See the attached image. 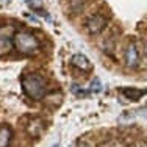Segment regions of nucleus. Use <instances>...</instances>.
I'll list each match as a JSON object with an SVG mask.
<instances>
[{
	"label": "nucleus",
	"instance_id": "1",
	"mask_svg": "<svg viewBox=\"0 0 147 147\" xmlns=\"http://www.w3.org/2000/svg\"><path fill=\"white\" fill-rule=\"evenodd\" d=\"M22 89L30 99L33 100H41L44 99L45 92H47V85L42 75L39 74H25L20 80Z\"/></svg>",
	"mask_w": 147,
	"mask_h": 147
},
{
	"label": "nucleus",
	"instance_id": "2",
	"mask_svg": "<svg viewBox=\"0 0 147 147\" xmlns=\"http://www.w3.org/2000/svg\"><path fill=\"white\" fill-rule=\"evenodd\" d=\"M13 47H14L19 53L31 55L41 47V44L33 33L20 30V31H16L14 36H13Z\"/></svg>",
	"mask_w": 147,
	"mask_h": 147
},
{
	"label": "nucleus",
	"instance_id": "3",
	"mask_svg": "<svg viewBox=\"0 0 147 147\" xmlns=\"http://www.w3.org/2000/svg\"><path fill=\"white\" fill-rule=\"evenodd\" d=\"M14 33H16V30H14V27H11V25L0 27V57L11 52Z\"/></svg>",
	"mask_w": 147,
	"mask_h": 147
},
{
	"label": "nucleus",
	"instance_id": "4",
	"mask_svg": "<svg viewBox=\"0 0 147 147\" xmlns=\"http://www.w3.org/2000/svg\"><path fill=\"white\" fill-rule=\"evenodd\" d=\"M107 24H108V19L105 16L92 14V16L88 17V20H86V30H88L91 34H97L107 27Z\"/></svg>",
	"mask_w": 147,
	"mask_h": 147
},
{
	"label": "nucleus",
	"instance_id": "5",
	"mask_svg": "<svg viewBox=\"0 0 147 147\" xmlns=\"http://www.w3.org/2000/svg\"><path fill=\"white\" fill-rule=\"evenodd\" d=\"M42 131H44L42 119H39V117L30 119V122L27 124V133H28V136H31V138H39L42 135Z\"/></svg>",
	"mask_w": 147,
	"mask_h": 147
},
{
	"label": "nucleus",
	"instance_id": "6",
	"mask_svg": "<svg viewBox=\"0 0 147 147\" xmlns=\"http://www.w3.org/2000/svg\"><path fill=\"white\" fill-rule=\"evenodd\" d=\"M125 63H127L128 67H136L139 63V53H138V49H136L135 42H130L125 50Z\"/></svg>",
	"mask_w": 147,
	"mask_h": 147
},
{
	"label": "nucleus",
	"instance_id": "7",
	"mask_svg": "<svg viewBox=\"0 0 147 147\" xmlns=\"http://www.w3.org/2000/svg\"><path fill=\"white\" fill-rule=\"evenodd\" d=\"M71 64L74 66V67L80 69V71H85V72H88L91 69L89 59L86 58L85 55H82V53H75V55H74V57L71 58Z\"/></svg>",
	"mask_w": 147,
	"mask_h": 147
},
{
	"label": "nucleus",
	"instance_id": "8",
	"mask_svg": "<svg viewBox=\"0 0 147 147\" xmlns=\"http://www.w3.org/2000/svg\"><path fill=\"white\" fill-rule=\"evenodd\" d=\"M13 138V131L8 125H0V147H8Z\"/></svg>",
	"mask_w": 147,
	"mask_h": 147
},
{
	"label": "nucleus",
	"instance_id": "9",
	"mask_svg": "<svg viewBox=\"0 0 147 147\" xmlns=\"http://www.w3.org/2000/svg\"><path fill=\"white\" fill-rule=\"evenodd\" d=\"M146 92H147L146 89H130V88H127V89L122 91V94H124L127 99H130V100H139Z\"/></svg>",
	"mask_w": 147,
	"mask_h": 147
},
{
	"label": "nucleus",
	"instance_id": "10",
	"mask_svg": "<svg viewBox=\"0 0 147 147\" xmlns=\"http://www.w3.org/2000/svg\"><path fill=\"white\" fill-rule=\"evenodd\" d=\"M85 6V0H69V8L74 14H78Z\"/></svg>",
	"mask_w": 147,
	"mask_h": 147
},
{
	"label": "nucleus",
	"instance_id": "11",
	"mask_svg": "<svg viewBox=\"0 0 147 147\" xmlns=\"http://www.w3.org/2000/svg\"><path fill=\"white\" fill-rule=\"evenodd\" d=\"M100 147H125V142L121 141V139H108V141H105L100 144Z\"/></svg>",
	"mask_w": 147,
	"mask_h": 147
},
{
	"label": "nucleus",
	"instance_id": "12",
	"mask_svg": "<svg viewBox=\"0 0 147 147\" xmlns=\"http://www.w3.org/2000/svg\"><path fill=\"white\" fill-rule=\"evenodd\" d=\"M25 2L33 11H41V9H42V5H44V0H25Z\"/></svg>",
	"mask_w": 147,
	"mask_h": 147
},
{
	"label": "nucleus",
	"instance_id": "13",
	"mask_svg": "<svg viewBox=\"0 0 147 147\" xmlns=\"http://www.w3.org/2000/svg\"><path fill=\"white\" fill-rule=\"evenodd\" d=\"M91 92H100L102 91V82L99 78H94L92 83H91V88H89Z\"/></svg>",
	"mask_w": 147,
	"mask_h": 147
},
{
	"label": "nucleus",
	"instance_id": "14",
	"mask_svg": "<svg viewBox=\"0 0 147 147\" xmlns=\"http://www.w3.org/2000/svg\"><path fill=\"white\" fill-rule=\"evenodd\" d=\"M72 92L75 94L77 97H85L86 94H88L86 91H83L82 86H78V85H72Z\"/></svg>",
	"mask_w": 147,
	"mask_h": 147
},
{
	"label": "nucleus",
	"instance_id": "15",
	"mask_svg": "<svg viewBox=\"0 0 147 147\" xmlns=\"http://www.w3.org/2000/svg\"><path fill=\"white\" fill-rule=\"evenodd\" d=\"M130 147H147V141L144 139H139V141H135Z\"/></svg>",
	"mask_w": 147,
	"mask_h": 147
},
{
	"label": "nucleus",
	"instance_id": "16",
	"mask_svg": "<svg viewBox=\"0 0 147 147\" xmlns=\"http://www.w3.org/2000/svg\"><path fill=\"white\" fill-rule=\"evenodd\" d=\"M75 147H89V146L86 144V142H80V144H77Z\"/></svg>",
	"mask_w": 147,
	"mask_h": 147
}]
</instances>
